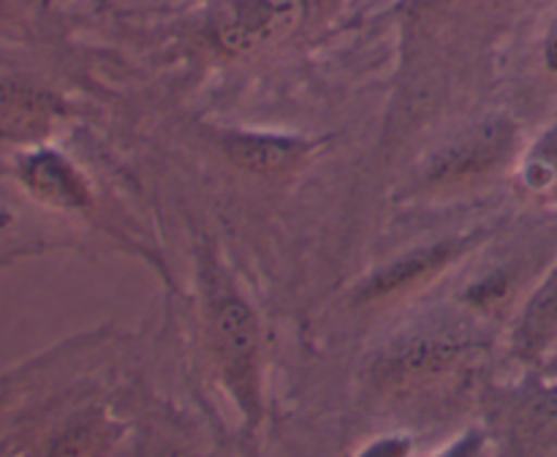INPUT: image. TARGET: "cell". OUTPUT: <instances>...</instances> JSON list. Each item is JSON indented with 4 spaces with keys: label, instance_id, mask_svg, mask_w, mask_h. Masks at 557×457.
<instances>
[{
    "label": "cell",
    "instance_id": "cell-1",
    "mask_svg": "<svg viewBox=\"0 0 557 457\" xmlns=\"http://www.w3.org/2000/svg\"><path fill=\"white\" fill-rule=\"evenodd\" d=\"M212 354L248 428L261 419V332L250 305L234 288L207 283Z\"/></svg>",
    "mask_w": 557,
    "mask_h": 457
},
{
    "label": "cell",
    "instance_id": "cell-2",
    "mask_svg": "<svg viewBox=\"0 0 557 457\" xmlns=\"http://www.w3.org/2000/svg\"><path fill=\"white\" fill-rule=\"evenodd\" d=\"M299 14V0H226L212 20V41L226 54L256 52L288 36Z\"/></svg>",
    "mask_w": 557,
    "mask_h": 457
},
{
    "label": "cell",
    "instance_id": "cell-3",
    "mask_svg": "<svg viewBox=\"0 0 557 457\" xmlns=\"http://www.w3.org/2000/svg\"><path fill=\"white\" fill-rule=\"evenodd\" d=\"M511 147V128L506 123H490L455 145L451 150L441 152L430 163L428 180L435 185L462 183L484 174L506 158Z\"/></svg>",
    "mask_w": 557,
    "mask_h": 457
},
{
    "label": "cell",
    "instance_id": "cell-4",
    "mask_svg": "<svg viewBox=\"0 0 557 457\" xmlns=\"http://www.w3.org/2000/svg\"><path fill=\"white\" fill-rule=\"evenodd\" d=\"M58 118L60 103L52 92L14 79H0V139H44Z\"/></svg>",
    "mask_w": 557,
    "mask_h": 457
},
{
    "label": "cell",
    "instance_id": "cell-5",
    "mask_svg": "<svg viewBox=\"0 0 557 457\" xmlns=\"http://www.w3.org/2000/svg\"><path fill=\"white\" fill-rule=\"evenodd\" d=\"M223 152L234 166L256 174L286 172L299 163L308 152V145L292 136L270 134H226L223 136Z\"/></svg>",
    "mask_w": 557,
    "mask_h": 457
},
{
    "label": "cell",
    "instance_id": "cell-6",
    "mask_svg": "<svg viewBox=\"0 0 557 457\" xmlns=\"http://www.w3.org/2000/svg\"><path fill=\"white\" fill-rule=\"evenodd\" d=\"M22 180L38 199L54 207H85L90 201L85 180L74 172L65 158L52 150L27 156L22 163Z\"/></svg>",
    "mask_w": 557,
    "mask_h": 457
},
{
    "label": "cell",
    "instance_id": "cell-7",
    "mask_svg": "<svg viewBox=\"0 0 557 457\" xmlns=\"http://www.w3.org/2000/svg\"><path fill=\"white\" fill-rule=\"evenodd\" d=\"M451 256H457V245L441 243L433 248H419L413 254L403 256L395 264L384 267L379 275H373L368 281V286L362 288L359 297L362 299H384L392 294L403 292V288H411L417 283H422L424 277L438 272L441 267H446L451 261Z\"/></svg>",
    "mask_w": 557,
    "mask_h": 457
},
{
    "label": "cell",
    "instance_id": "cell-8",
    "mask_svg": "<svg viewBox=\"0 0 557 457\" xmlns=\"http://www.w3.org/2000/svg\"><path fill=\"white\" fill-rule=\"evenodd\" d=\"M557 337V270L547 277L542 288L531 297L520 326H517L515 346L522 357H539Z\"/></svg>",
    "mask_w": 557,
    "mask_h": 457
},
{
    "label": "cell",
    "instance_id": "cell-9",
    "mask_svg": "<svg viewBox=\"0 0 557 457\" xmlns=\"http://www.w3.org/2000/svg\"><path fill=\"white\" fill-rule=\"evenodd\" d=\"M460 354L462 348L455 346V343H417V346L406 348V351L389 359V365H386V379L397 381V384L435 379V375L455 368Z\"/></svg>",
    "mask_w": 557,
    "mask_h": 457
},
{
    "label": "cell",
    "instance_id": "cell-10",
    "mask_svg": "<svg viewBox=\"0 0 557 457\" xmlns=\"http://www.w3.org/2000/svg\"><path fill=\"white\" fill-rule=\"evenodd\" d=\"M557 430V400L555 397H533L522 406L517 419V433L525 444H544Z\"/></svg>",
    "mask_w": 557,
    "mask_h": 457
},
{
    "label": "cell",
    "instance_id": "cell-11",
    "mask_svg": "<svg viewBox=\"0 0 557 457\" xmlns=\"http://www.w3.org/2000/svg\"><path fill=\"white\" fill-rule=\"evenodd\" d=\"M482 449H484V435L482 433H466L460 441H455L451 446H446V449L435 457H482Z\"/></svg>",
    "mask_w": 557,
    "mask_h": 457
},
{
    "label": "cell",
    "instance_id": "cell-12",
    "mask_svg": "<svg viewBox=\"0 0 557 457\" xmlns=\"http://www.w3.org/2000/svg\"><path fill=\"white\" fill-rule=\"evenodd\" d=\"M408 452H411V444L406 439H381L359 457H408Z\"/></svg>",
    "mask_w": 557,
    "mask_h": 457
},
{
    "label": "cell",
    "instance_id": "cell-13",
    "mask_svg": "<svg viewBox=\"0 0 557 457\" xmlns=\"http://www.w3.org/2000/svg\"><path fill=\"white\" fill-rule=\"evenodd\" d=\"M547 65L553 71H557V38L555 41H549V47H547Z\"/></svg>",
    "mask_w": 557,
    "mask_h": 457
},
{
    "label": "cell",
    "instance_id": "cell-14",
    "mask_svg": "<svg viewBox=\"0 0 557 457\" xmlns=\"http://www.w3.org/2000/svg\"><path fill=\"white\" fill-rule=\"evenodd\" d=\"M156 457H199V455H190V452H183V449H166Z\"/></svg>",
    "mask_w": 557,
    "mask_h": 457
},
{
    "label": "cell",
    "instance_id": "cell-15",
    "mask_svg": "<svg viewBox=\"0 0 557 457\" xmlns=\"http://www.w3.org/2000/svg\"><path fill=\"white\" fill-rule=\"evenodd\" d=\"M555 368H557V359H555Z\"/></svg>",
    "mask_w": 557,
    "mask_h": 457
}]
</instances>
